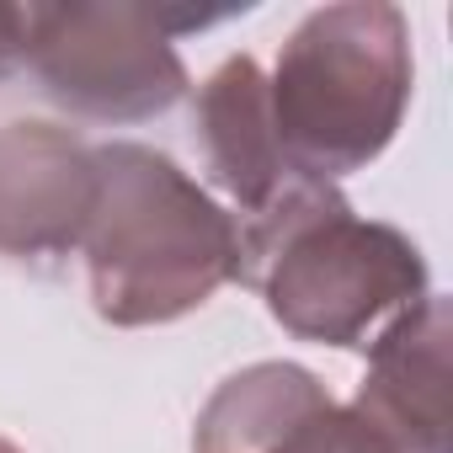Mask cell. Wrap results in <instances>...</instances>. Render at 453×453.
Listing matches in <instances>:
<instances>
[{"label": "cell", "mask_w": 453, "mask_h": 453, "mask_svg": "<svg viewBox=\"0 0 453 453\" xmlns=\"http://www.w3.org/2000/svg\"><path fill=\"white\" fill-rule=\"evenodd\" d=\"M91 310L107 326H171L241 278V230L171 155L96 144V203L81 235Z\"/></svg>", "instance_id": "6da1fadb"}, {"label": "cell", "mask_w": 453, "mask_h": 453, "mask_svg": "<svg viewBox=\"0 0 453 453\" xmlns=\"http://www.w3.org/2000/svg\"><path fill=\"white\" fill-rule=\"evenodd\" d=\"M411 102V27L400 6L342 0L310 12L267 75L273 134L283 155L336 181L379 160Z\"/></svg>", "instance_id": "7a4b0ae2"}, {"label": "cell", "mask_w": 453, "mask_h": 453, "mask_svg": "<svg viewBox=\"0 0 453 453\" xmlns=\"http://www.w3.org/2000/svg\"><path fill=\"white\" fill-rule=\"evenodd\" d=\"M273 320L320 347H363L426 299L421 246L379 219H357L347 197L326 203L273 246L257 273Z\"/></svg>", "instance_id": "3957f363"}, {"label": "cell", "mask_w": 453, "mask_h": 453, "mask_svg": "<svg viewBox=\"0 0 453 453\" xmlns=\"http://www.w3.org/2000/svg\"><path fill=\"white\" fill-rule=\"evenodd\" d=\"M219 17L134 6V0H70L27 6L22 70L54 107L86 123H150L187 96V65L171 49L176 33Z\"/></svg>", "instance_id": "277c9868"}, {"label": "cell", "mask_w": 453, "mask_h": 453, "mask_svg": "<svg viewBox=\"0 0 453 453\" xmlns=\"http://www.w3.org/2000/svg\"><path fill=\"white\" fill-rule=\"evenodd\" d=\"M192 128H197V150L203 165L213 176V187L241 208L235 230H241V278L257 288L262 262L273 257V246L304 224L310 213H320L326 203H336L342 192L331 181L304 176L278 134H273V107H267V70L251 54L224 59L197 102H192Z\"/></svg>", "instance_id": "5b68a950"}, {"label": "cell", "mask_w": 453, "mask_h": 453, "mask_svg": "<svg viewBox=\"0 0 453 453\" xmlns=\"http://www.w3.org/2000/svg\"><path fill=\"white\" fill-rule=\"evenodd\" d=\"M96 203V144L54 123L0 128V257L49 262L81 251Z\"/></svg>", "instance_id": "8992f818"}, {"label": "cell", "mask_w": 453, "mask_h": 453, "mask_svg": "<svg viewBox=\"0 0 453 453\" xmlns=\"http://www.w3.org/2000/svg\"><path fill=\"white\" fill-rule=\"evenodd\" d=\"M448 342L453 310L426 294L368 342V373L347 405L389 453H448Z\"/></svg>", "instance_id": "52a82bcc"}, {"label": "cell", "mask_w": 453, "mask_h": 453, "mask_svg": "<svg viewBox=\"0 0 453 453\" xmlns=\"http://www.w3.org/2000/svg\"><path fill=\"white\" fill-rule=\"evenodd\" d=\"M326 384L299 363H251L230 373L192 426V453H294L331 411Z\"/></svg>", "instance_id": "ba28073f"}, {"label": "cell", "mask_w": 453, "mask_h": 453, "mask_svg": "<svg viewBox=\"0 0 453 453\" xmlns=\"http://www.w3.org/2000/svg\"><path fill=\"white\" fill-rule=\"evenodd\" d=\"M22 27H27V6H0V81L22 70Z\"/></svg>", "instance_id": "9c48e42d"}, {"label": "cell", "mask_w": 453, "mask_h": 453, "mask_svg": "<svg viewBox=\"0 0 453 453\" xmlns=\"http://www.w3.org/2000/svg\"><path fill=\"white\" fill-rule=\"evenodd\" d=\"M0 453H22V448H17V442H6V437H0Z\"/></svg>", "instance_id": "30bf717a"}]
</instances>
